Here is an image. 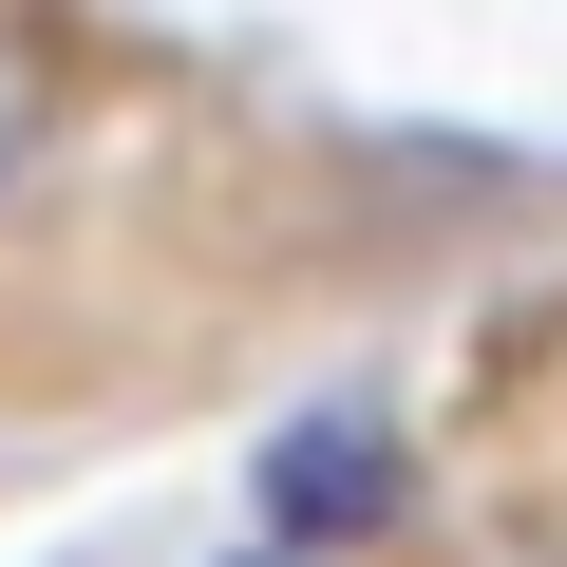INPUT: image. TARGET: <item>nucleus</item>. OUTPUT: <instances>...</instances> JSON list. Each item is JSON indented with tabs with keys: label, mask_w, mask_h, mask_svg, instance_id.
Here are the masks:
<instances>
[{
	"label": "nucleus",
	"mask_w": 567,
	"mask_h": 567,
	"mask_svg": "<svg viewBox=\"0 0 567 567\" xmlns=\"http://www.w3.org/2000/svg\"><path fill=\"white\" fill-rule=\"evenodd\" d=\"M398 511V435L379 416H303V435H265V529L284 548H360Z\"/></svg>",
	"instance_id": "nucleus-1"
},
{
	"label": "nucleus",
	"mask_w": 567,
	"mask_h": 567,
	"mask_svg": "<svg viewBox=\"0 0 567 567\" xmlns=\"http://www.w3.org/2000/svg\"><path fill=\"white\" fill-rule=\"evenodd\" d=\"M39 171H58V95H39V58L0 39V227L39 208Z\"/></svg>",
	"instance_id": "nucleus-2"
}]
</instances>
